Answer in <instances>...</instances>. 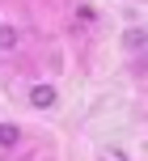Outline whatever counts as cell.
<instances>
[{
  "label": "cell",
  "instance_id": "obj_3",
  "mask_svg": "<svg viewBox=\"0 0 148 161\" xmlns=\"http://www.w3.org/2000/svg\"><path fill=\"white\" fill-rule=\"evenodd\" d=\"M17 42H21V34H17V25H0V51H13Z\"/></svg>",
  "mask_w": 148,
  "mask_h": 161
},
{
  "label": "cell",
  "instance_id": "obj_1",
  "mask_svg": "<svg viewBox=\"0 0 148 161\" xmlns=\"http://www.w3.org/2000/svg\"><path fill=\"white\" fill-rule=\"evenodd\" d=\"M30 106H38V110H47V106H55V85H34L30 89Z\"/></svg>",
  "mask_w": 148,
  "mask_h": 161
},
{
  "label": "cell",
  "instance_id": "obj_2",
  "mask_svg": "<svg viewBox=\"0 0 148 161\" xmlns=\"http://www.w3.org/2000/svg\"><path fill=\"white\" fill-rule=\"evenodd\" d=\"M21 144V127L17 123H0V148H17Z\"/></svg>",
  "mask_w": 148,
  "mask_h": 161
},
{
  "label": "cell",
  "instance_id": "obj_4",
  "mask_svg": "<svg viewBox=\"0 0 148 161\" xmlns=\"http://www.w3.org/2000/svg\"><path fill=\"white\" fill-rule=\"evenodd\" d=\"M123 42H127V47H131V51H144L148 34H144V30H127V38H123Z\"/></svg>",
  "mask_w": 148,
  "mask_h": 161
}]
</instances>
